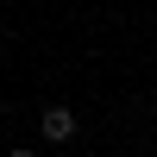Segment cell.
<instances>
[{
  "mask_svg": "<svg viewBox=\"0 0 157 157\" xmlns=\"http://www.w3.org/2000/svg\"><path fill=\"white\" fill-rule=\"evenodd\" d=\"M75 126H82V120H75L69 107H44V113H38V132H44V145H69V138H75Z\"/></svg>",
  "mask_w": 157,
  "mask_h": 157,
  "instance_id": "obj_1",
  "label": "cell"
},
{
  "mask_svg": "<svg viewBox=\"0 0 157 157\" xmlns=\"http://www.w3.org/2000/svg\"><path fill=\"white\" fill-rule=\"evenodd\" d=\"M6 157H38V151H32V145H13V151H6Z\"/></svg>",
  "mask_w": 157,
  "mask_h": 157,
  "instance_id": "obj_2",
  "label": "cell"
}]
</instances>
